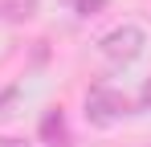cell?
Wrapping results in <instances>:
<instances>
[{"mask_svg":"<svg viewBox=\"0 0 151 147\" xmlns=\"http://www.w3.org/2000/svg\"><path fill=\"white\" fill-rule=\"evenodd\" d=\"M98 49L110 57V61H135V57L143 53V29L119 24V29H110V33L98 41Z\"/></svg>","mask_w":151,"mask_h":147,"instance_id":"6da1fadb","label":"cell"},{"mask_svg":"<svg viewBox=\"0 0 151 147\" xmlns=\"http://www.w3.org/2000/svg\"><path fill=\"white\" fill-rule=\"evenodd\" d=\"M131 110V102H127L119 90H110V86H94L90 94H86V115L94 122H114L119 115Z\"/></svg>","mask_w":151,"mask_h":147,"instance_id":"7a4b0ae2","label":"cell"},{"mask_svg":"<svg viewBox=\"0 0 151 147\" xmlns=\"http://www.w3.org/2000/svg\"><path fill=\"white\" fill-rule=\"evenodd\" d=\"M41 139L49 147H70V127H65V115L61 110H49L41 119Z\"/></svg>","mask_w":151,"mask_h":147,"instance_id":"3957f363","label":"cell"},{"mask_svg":"<svg viewBox=\"0 0 151 147\" xmlns=\"http://www.w3.org/2000/svg\"><path fill=\"white\" fill-rule=\"evenodd\" d=\"M37 12V0H0V21H29Z\"/></svg>","mask_w":151,"mask_h":147,"instance_id":"277c9868","label":"cell"},{"mask_svg":"<svg viewBox=\"0 0 151 147\" xmlns=\"http://www.w3.org/2000/svg\"><path fill=\"white\" fill-rule=\"evenodd\" d=\"M102 4H106V0H78V12H82V17H94Z\"/></svg>","mask_w":151,"mask_h":147,"instance_id":"5b68a950","label":"cell"},{"mask_svg":"<svg viewBox=\"0 0 151 147\" xmlns=\"http://www.w3.org/2000/svg\"><path fill=\"white\" fill-rule=\"evenodd\" d=\"M21 94V86H8V90H4V94H0V115H4V106H8V102H12V98Z\"/></svg>","mask_w":151,"mask_h":147,"instance_id":"8992f818","label":"cell"},{"mask_svg":"<svg viewBox=\"0 0 151 147\" xmlns=\"http://www.w3.org/2000/svg\"><path fill=\"white\" fill-rule=\"evenodd\" d=\"M0 147H29V143H25V139H4Z\"/></svg>","mask_w":151,"mask_h":147,"instance_id":"52a82bcc","label":"cell"},{"mask_svg":"<svg viewBox=\"0 0 151 147\" xmlns=\"http://www.w3.org/2000/svg\"><path fill=\"white\" fill-rule=\"evenodd\" d=\"M143 102H151V82H147V86H143Z\"/></svg>","mask_w":151,"mask_h":147,"instance_id":"ba28073f","label":"cell"}]
</instances>
